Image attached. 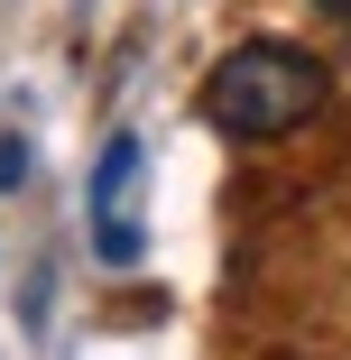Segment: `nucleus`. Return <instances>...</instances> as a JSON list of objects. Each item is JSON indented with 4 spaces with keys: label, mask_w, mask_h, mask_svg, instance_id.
Listing matches in <instances>:
<instances>
[{
    "label": "nucleus",
    "mask_w": 351,
    "mask_h": 360,
    "mask_svg": "<svg viewBox=\"0 0 351 360\" xmlns=\"http://www.w3.org/2000/svg\"><path fill=\"white\" fill-rule=\"evenodd\" d=\"M324 102H333L324 56H305V46H287V37H250V46H231L213 75H203V120H213L222 139H241V148L296 139Z\"/></svg>",
    "instance_id": "1"
},
{
    "label": "nucleus",
    "mask_w": 351,
    "mask_h": 360,
    "mask_svg": "<svg viewBox=\"0 0 351 360\" xmlns=\"http://www.w3.org/2000/svg\"><path fill=\"white\" fill-rule=\"evenodd\" d=\"M93 240H102V259L111 268H129L139 259V139L120 129L111 148H102V167H93Z\"/></svg>",
    "instance_id": "2"
},
{
    "label": "nucleus",
    "mask_w": 351,
    "mask_h": 360,
    "mask_svg": "<svg viewBox=\"0 0 351 360\" xmlns=\"http://www.w3.org/2000/svg\"><path fill=\"white\" fill-rule=\"evenodd\" d=\"M19 167H28V148H19V139H0V194L19 185Z\"/></svg>",
    "instance_id": "3"
}]
</instances>
